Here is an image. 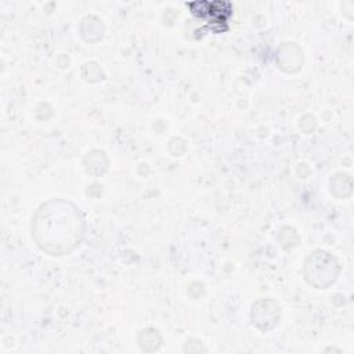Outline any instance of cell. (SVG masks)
I'll use <instances>...</instances> for the list:
<instances>
[{
  "label": "cell",
  "instance_id": "obj_1",
  "mask_svg": "<svg viewBox=\"0 0 354 354\" xmlns=\"http://www.w3.org/2000/svg\"><path fill=\"white\" fill-rule=\"evenodd\" d=\"M83 218L69 202L50 201L36 212L32 234L36 243L50 254H65L73 250L83 235Z\"/></svg>",
  "mask_w": 354,
  "mask_h": 354
},
{
  "label": "cell",
  "instance_id": "obj_2",
  "mask_svg": "<svg viewBox=\"0 0 354 354\" xmlns=\"http://www.w3.org/2000/svg\"><path fill=\"white\" fill-rule=\"evenodd\" d=\"M322 267H319L317 252L313 253L304 266L306 279L308 283L314 285L315 288H325L329 283L335 281L336 272H337V264L333 257H330L328 253H324V259L321 263Z\"/></svg>",
  "mask_w": 354,
  "mask_h": 354
}]
</instances>
